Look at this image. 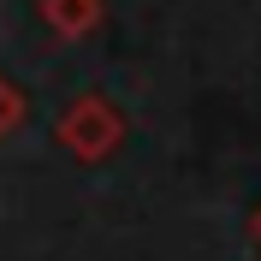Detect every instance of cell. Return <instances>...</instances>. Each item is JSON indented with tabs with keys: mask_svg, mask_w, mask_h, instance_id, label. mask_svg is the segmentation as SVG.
I'll use <instances>...</instances> for the list:
<instances>
[{
	"mask_svg": "<svg viewBox=\"0 0 261 261\" xmlns=\"http://www.w3.org/2000/svg\"><path fill=\"white\" fill-rule=\"evenodd\" d=\"M48 18L65 24V30H83L89 24V0H48Z\"/></svg>",
	"mask_w": 261,
	"mask_h": 261,
	"instance_id": "1",
	"label": "cell"
}]
</instances>
